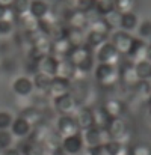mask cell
I'll return each instance as SVG.
<instances>
[{"label":"cell","mask_w":151,"mask_h":155,"mask_svg":"<svg viewBox=\"0 0 151 155\" xmlns=\"http://www.w3.org/2000/svg\"><path fill=\"white\" fill-rule=\"evenodd\" d=\"M67 60L79 71H83V72H89L94 66V51L86 47L85 44L83 45H79V47H73L70 54L67 56Z\"/></svg>","instance_id":"6da1fadb"},{"label":"cell","mask_w":151,"mask_h":155,"mask_svg":"<svg viewBox=\"0 0 151 155\" xmlns=\"http://www.w3.org/2000/svg\"><path fill=\"white\" fill-rule=\"evenodd\" d=\"M95 78L101 87L112 89L118 83V68L115 65L98 63L95 68Z\"/></svg>","instance_id":"7a4b0ae2"},{"label":"cell","mask_w":151,"mask_h":155,"mask_svg":"<svg viewBox=\"0 0 151 155\" xmlns=\"http://www.w3.org/2000/svg\"><path fill=\"white\" fill-rule=\"evenodd\" d=\"M106 131H107L110 140H116V142H119L122 145H125L129 142V139H130L129 137L130 134L127 131V125H125L122 117H112L110 122L106 127Z\"/></svg>","instance_id":"3957f363"},{"label":"cell","mask_w":151,"mask_h":155,"mask_svg":"<svg viewBox=\"0 0 151 155\" xmlns=\"http://www.w3.org/2000/svg\"><path fill=\"white\" fill-rule=\"evenodd\" d=\"M82 137H83V142L88 148L98 146V145H103V143L110 140L106 128H98V127H91V128L85 130Z\"/></svg>","instance_id":"277c9868"},{"label":"cell","mask_w":151,"mask_h":155,"mask_svg":"<svg viewBox=\"0 0 151 155\" xmlns=\"http://www.w3.org/2000/svg\"><path fill=\"white\" fill-rule=\"evenodd\" d=\"M83 149H85V142L82 133L60 139V151L63 152V155H79Z\"/></svg>","instance_id":"5b68a950"},{"label":"cell","mask_w":151,"mask_h":155,"mask_svg":"<svg viewBox=\"0 0 151 155\" xmlns=\"http://www.w3.org/2000/svg\"><path fill=\"white\" fill-rule=\"evenodd\" d=\"M56 130H57V136L60 139L80 133L79 127L74 120V116H71V114H60L56 120Z\"/></svg>","instance_id":"8992f818"},{"label":"cell","mask_w":151,"mask_h":155,"mask_svg":"<svg viewBox=\"0 0 151 155\" xmlns=\"http://www.w3.org/2000/svg\"><path fill=\"white\" fill-rule=\"evenodd\" d=\"M115 50L119 53V54H127L129 50L132 48L133 42H135V38L129 33V32H122V30H118L115 32L112 36H110V41H109Z\"/></svg>","instance_id":"52a82bcc"},{"label":"cell","mask_w":151,"mask_h":155,"mask_svg":"<svg viewBox=\"0 0 151 155\" xmlns=\"http://www.w3.org/2000/svg\"><path fill=\"white\" fill-rule=\"evenodd\" d=\"M51 54V39L49 36H43L38 41H35L33 44H30L29 47V59L30 60H39L44 56Z\"/></svg>","instance_id":"ba28073f"},{"label":"cell","mask_w":151,"mask_h":155,"mask_svg":"<svg viewBox=\"0 0 151 155\" xmlns=\"http://www.w3.org/2000/svg\"><path fill=\"white\" fill-rule=\"evenodd\" d=\"M95 59L98 63H107V65H118L119 60V53L115 50V47L107 41L103 45H100L95 51Z\"/></svg>","instance_id":"9c48e42d"},{"label":"cell","mask_w":151,"mask_h":155,"mask_svg":"<svg viewBox=\"0 0 151 155\" xmlns=\"http://www.w3.org/2000/svg\"><path fill=\"white\" fill-rule=\"evenodd\" d=\"M118 80H121V83L130 89H135V86L139 83V78L136 75V71H135V66L133 63L129 60V62H124L119 68H118Z\"/></svg>","instance_id":"30bf717a"},{"label":"cell","mask_w":151,"mask_h":155,"mask_svg":"<svg viewBox=\"0 0 151 155\" xmlns=\"http://www.w3.org/2000/svg\"><path fill=\"white\" fill-rule=\"evenodd\" d=\"M125 56L129 57V60L132 63L150 59V45H148V42L144 41V39H136L135 38V42H133L132 48L129 50V53Z\"/></svg>","instance_id":"8fae6325"},{"label":"cell","mask_w":151,"mask_h":155,"mask_svg":"<svg viewBox=\"0 0 151 155\" xmlns=\"http://www.w3.org/2000/svg\"><path fill=\"white\" fill-rule=\"evenodd\" d=\"M65 21H67V26L68 27H73V29H86L88 24H89V17L88 14L82 12V11H77V9H70L65 12Z\"/></svg>","instance_id":"7c38bea8"},{"label":"cell","mask_w":151,"mask_h":155,"mask_svg":"<svg viewBox=\"0 0 151 155\" xmlns=\"http://www.w3.org/2000/svg\"><path fill=\"white\" fill-rule=\"evenodd\" d=\"M70 89H71V80H65V78H60V77H51L47 92L50 94L53 100H56L62 95L70 94Z\"/></svg>","instance_id":"4fadbf2b"},{"label":"cell","mask_w":151,"mask_h":155,"mask_svg":"<svg viewBox=\"0 0 151 155\" xmlns=\"http://www.w3.org/2000/svg\"><path fill=\"white\" fill-rule=\"evenodd\" d=\"M54 108H56V111H59L60 114H71V113H74L79 107H77L76 98H74L71 94H67V95H62V97H59V98L54 100Z\"/></svg>","instance_id":"5bb4252c"},{"label":"cell","mask_w":151,"mask_h":155,"mask_svg":"<svg viewBox=\"0 0 151 155\" xmlns=\"http://www.w3.org/2000/svg\"><path fill=\"white\" fill-rule=\"evenodd\" d=\"M74 120L79 127V131H85L91 127H94V120H92V108L89 107H80L76 110V116Z\"/></svg>","instance_id":"9a60e30c"},{"label":"cell","mask_w":151,"mask_h":155,"mask_svg":"<svg viewBox=\"0 0 151 155\" xmlns=\"http://www.w3.org/2000/svg\"><path fill=\"white\" fill-rule=\"evenodd\" d=\"M9 130H11L9 133L12 134V137L26 139V137L30 134L32 127H30V124H29V122H27L24 117L18 116V117H14V120H12V124H11Z\"/></svg>","instance_id":"2e32d148"},{"label":"cell","mask_w":151,"mask_h":155,"mask_svg":"<svg viewBox=\"0 0 151 155\" xmlns=\"http://www.w3.org/2000/svg\"><path fill=\"white\" fill-rule=\"evenodd\" d=\"M33 83L29 77H17L12 83V91L18 97H29L33 92Z\"/></svg>","instance_id":"e0dca14e"},{"label":"cell","mask_w":151,"mask_h":155,"mask_svg":"<svg viewBox=\"0 0 151 155\" xmlns=\"http://www.w3.org/2000/svg\"><path fill=\"white\" fill-rule=\"evenodd\" d=\"M73 48V45L68 42L67 38H59L56 41H51V54L60 60V59H67V56L70 54Z\"/></svg>","instance_id":"ac0fdd59"},{"label":"cell","mask_w":151,"mask_h":155,"mask_svg":"<svg viewBox=\"0 0 151 155\" xmlns=\"http://www.w3.org/2000/svg\"><path fill=\"white\" fill-rule=\"evenodd\" d=\"M57 62H59V60H57L53 54L41 57V59L36 62V63H38V72H43V74H46V75L54 77V75H56Z\"/></svg>","instance_id":"d6986e66"},{"label":"cell","mask_w":151,"mask_h":155,"mask_svg":"<svg viewBox=\"0 0 151 155\" xmlns=\"http://www.w3.org/2000/svg\"><path fill=\"white\" fill-rule=\"evenodd\" d=\"M17 149L20 151L21 155H44L46 154L44 152V148L41 145H38V143H35V142H32L29 139H24L17 146Z\"/></svg>","instance_id":"ffe728a7"},{"label":"cell","mask_w":151,"mask_h":155,"mask_svg":"<svg viewBox=\"0 0 151 155\" xmlns=\"http://www.w3.org/2000/svg\"><path fill=\"white\" fill-rule=\"evenodd\" d=\"M17 21L20 23V26L24 29V32H33V30H39L38 29V20L27 11L24 14H20L17 17Z\"/></svg>","instance_id":"44dd1931"},{"label":"cell","mask_w":151,"mask_h":155,"mask_svg":"<svg viewBox=\"0 0 151 155\" xmlns=\"http://www.w3.org/2000/svg\"><path fill=\"white\" fill-rule=\"evenodd\" d=\"M76 68L67 60V59H60L57 62V68H56V75L54 77H60L65 80H71L74 77Z\"/></svg>","instance_id":"7402d4cb"},{"label":"cell","mask_w":151,"mask_h":155,"mask_svg":"<svg viewBox=\"0 0 151 155\" xmlns=\"http://www.w3.org/2000/svg\"><path fill=\"white\" fill-rule=\"evenodd\" d=\"M109 41V35H101V33H95V32H89L85 36V45L89 47L92 51L97 50L100 45Z\"/></svg>","instance_id":"603a6c76"},{"label":"cell","mask_w":151,"mask_h":155,"mask_svg":"<svg viewBox=\"0 0 151 155\" xmlns=\"http://www.w3.org/2000/svg\"><path fill=\"white\" fill-rule=\"evenodd\" d=\"M85 32L80 30V29H73V27H68L67 26V32H65V38L68 39V42L73 45V47H79V45H83L85 44Z\"/></svg>","instance_id":"cb8c5ba5"},{"label":"cell","mask_w":151,"mask_h":155,"mask_svg":"<svg viewBox=\"0 0 151 155\" xmlns=\"http://www.w3.org/2000/svg\"><path fill=\"white\" fill-rule=\"evenodd\" d=\"M103 108L110 117H121L124 113V104L119 100H109L107 103L103 104Z\"/></svg>","instance_id":"d4e9b609"},{"label":"cell","mask_w":151,"mask_h":155,"mask_svg":"<svg viewBox=\"0 0 151 155\" xmlns=\"http://www.w3.org/2000/svg\"><path fill=\"white\" fill-rule=\"evenodd\" d=\"M110 116L106 113V110L101 107L97 108H92V120H94V127H98V128H106L107 124L110 122Z\"/></svg>","instance_id":"484cf974"},{"label":"cell","mask_w":151,"mask_h":155,"mask_svg":"<svg viewBox=\"0 0 151 155\" xmlns=\"http://www.w3.org/2000/svg\"><path fill=\"white\" fill-rule=\"evenodd\" d=\"M135 66V71H136V75L139 80H150L151 77V62L150 59H145V60H141V62H136L133 63Z\"/></svg>","instance_id":"4316f807"},{"label":"cell","mask_w":151,"mask_h":155,"mask_svg":"<svg viewBox=\"0 0 151 155\" xmlns=\"http://www.w3.org/2000/svg\"><path fill=\"white\" fill-rule=\"evenodd\" d=\"M119 27L122 32H132L138 27V17L133 14V12H129V14H122L121 15V23H119Z\"/></svg>","instance_id":"83f0119b"},{"label":"cell","mask_w":151,"mask_h":155,"mask_svg":"<svg viewBox=\"0 0 151 155\" xmlns=\"http://www.w3.org/2000/svg\"><path fill=\"white\" fill-rule=\"evenodd\" d=\"M47 11H49L47 2H44V0H32V2H29V12L36 20H39Z\"/></svg>","instance_id":"f1b7e54d"},{"label":"cell","mask_w":151,"mask_h":155,"mask_svg":"<svg viewBox=\"0 0 151 155\" xmlns=\"http://www.w3.org/2000/svg\"><path fill=\"white\" fill-rule=\"evenodd\" d=\"M20 116L24 117V119L30 124V127H35V125L41 124V119H43L41 113H39L35 107H26V108H23V111H21Z\"/></svg>","instance_id":"f546056e"},{"label":"cell","mask_w":151,"mask_h":155,"mask_svg":"<svg viewBox=\"0 0 151 155\" xmlns=\"http://www.w3.org/2000/svg\"><path fill=\"white\" fill-rule=\"evenodd\" d=\"M135 91H136V95L139 100L142 101H150L151 97V83L150 80H139V83L135 86Z\"/></svg>","instance_id":"4dcf8cb0"},{"label":"cell","mask_w":151,"mask_h":155,"mask_svg":"<svg viewBox=\"0 0 151 155\" xmlns=\"http://www.w3.org/2000/svg\"><path fill=\"white\" fill-rule=\"evenodd\" d=\"M32 77H33V78H32L33 87L38 89V91H46V92H47L49 84H50V81H51L50 75H46V74H43V72H36V74L32 75Z\"/></svg>","instance_id":"1f68e13d"},{"label":"cell","mask_w":151,"mask_h":155,"mask_svg":"<svg viewBox=\"0 0 151 155\" xmlns=\"http://www.w3.org/2000/svg\"><path fill=\"white\" fill-rule=\"evenodd\" d=\"M94 9L98 15H106L115 9V0H94Z\"/></svg>","instance_id":"d6a6232c"},{"label":"cell","mask_w":151,"mask_h":155,"mask_svg":"<svg viewBox=\"0 0 151 155\" xmlns=\"http://www.w3.org/2000/svg\"><path fill=\"white\" fill-rule=\"evenodd\" d=\"M88 27H89V32H95V33H101V35H109V32H110L109 26L106 24V21L103 18H95V20L89 21Z\"/></svg>","instance_id":"836d02e7"},{"label":"cell","mask_w":151,"mask_h":155,"mask_svg":"<svg viewBox=\"0 0 151 155\" xmlns=\"http://www.w3.org/2000/svg\"><path fill=\"white\" fill-rule=\"evenodd\" d=\"M121 15L122 14H119L118 11H110L109 14H106V15H103L104 18V21H106V24L109 26V29L112 30V29H118L119 27V23H121Z\"/></svg>","instance_id":"e575fe53"},{"label":"cell","mask_w":151,"mask_h":155,"mask_svg":"<svg viewBox=\"0 0 151 155\" xmlns=\"http://www.w3.org/2000/svg\"><path fill=\"white\" fill-rule=\"evenodd\" d=\"M135 8V0H115V11L119 14H129L133 12Z\"/></svg>","instance_id":"d590c367"},{"label":"cell","mask_w":151,"mask_h":155,"mask_svg":"<svg viewBox=\"0 0 151 155\" xmlns=\"http://www.w3.org/2000/svg\"><path fill=\"white\" fill-rule=\"evenodd\" d=\"M12 142H14V137H12V134L9 133V130L0 131V151L11 148V146H12Z\"/></svg>","instance_id":"8d00e7d4"},{"label":"cell","mask_w":151,"mask_h":155,"mask_svg":"<svg viewBox=\"0 0 151 155\" xmlns=\"http://www.w3.org/2000/svg\"><path fill=\"white\" fill-rule=\"evenodd\" d=\"M73 2H74V9L82 11L85 14L94 9V0H73Z\"/></svg>","instance_id":"74e56055"},{"label":"cell","mask_w":151,"mask_h":155,"mask_svg":"<svg viewBox=\"0 0 151 155\" xmlns=\"http://www.w3.org/2000/svg\"><path fill=\"white\" fill-rule=\"evenodd\" d=\"M14 117L9 111H5V110H0V131L3 130H9L11 124H12Z\"/></svg>","instance_id":"f35d334b"},{"label":"cell","mask_w":151,"mask_h":155,"mask_svg":"<svg viewBox=\"0 0 151 155\" xmlns=\"http://www.w3.org/2000/svg\"><path fill=\"white\" fill-rule=\"evenodd\" d=\"M12 9L17 12V15L27 12L29 11V0H15L12 5Z\"/></svg>","instance_id":"ab89813d"},{"label":"cell","mask_w":151,"mask_h":155,"mask_svg":"<svg viewBox=\"0 0 151 155\" xmlns=\"http://www.w3.org/2000/svg\"><path fill=\"white\" fill-rule=\"evenodd\" d=\"M139 35H141V39H144V41L150 39V36H151V23L148 21V20H145V21L139 26Z\"/></svg>","instance_id":"60d3db41"},{"label":"cell","mask_w":151,"mask_h":155,"mask_svg":"<svg viewBox=\"0 0 151 155\" xmlns=\"http://www.w3.org/2000/svg\"><path fill=\"white\" fill-rule=\"evenodd\" d=\"M130 155H151L150 146L145 145V143H139V145H136V146L132 148Z\"/></svg>","instance_id":"b9f144b4"},{"label":"cell","mask_w":151,"mask_h":155,"mask_svg":"<svg viewBox=\"0 0 151 155\" xmlns=\"http://www.w3.org/2000/svg\"><path fill=\"white\" fill-rule=\"evenodd\" d=\"M89 149H91V155H110L107 148L104 146V143L98 145V146H94V148H89Z\"/></svg>","instance_id":"7bdbcfd3"},{"label":"cell","mask_w":151,"mask_h":155,"mask_svg":"<svg viewBox=\"0 0 151 155\" xmlns=\"http://www.w3.org/2000/svg\"><path fill=\"white\" fill-rule=\"evenodd\" d=\"M11 32H12V24L8 23V21L0 20V36L8 35V33H11Z\"/></svg>","instance_id":"ee69618b"},{"label":"cell","mask_w":151,"mask_h":155,"mask_svg":"<svg viewBox=\"0 0 151 155\" xmlns=\"http://www.w3.org/2000/svg\"><path fill=\"white\" fill-rule=\"evenodd\" d=\"M26 71L27 72H30L32 75H35L36 72H38V63H36V60H27V66H26Z\"/></svg>","instance_id":"f6af8a7d"},{"label":"cell","mask_w":151,"mask_h":155,"mask_svg":"<svg viewBox=\"0 0 151 155\" xmlns=\"http://www.w3.org/2000/svg\"><path fill=\"white\" fill-rule=\"evenodd\" d=\"M0 155H21V154H20V151L17 148H8V149L0 151Z\"/></svg>","instance_id":"bcb514c9"},{"label":"cell","mask_w":151,"mask_h":155,"mask_svg":"<svg viewBox=\"0 0 151 155\" xmlns=\"http://www.w3.org/2000/svg\"><path fill=\"white\" fill-rule=\"evenodd\" d=\"M14 2H15V0H0V6H3V8H11V6L14 5Z\"/></svg>","instance_id":"7dc6e473"},{"label":"cell","mask_w":151,"mask_h":155,"mask_svg":"<svg viewBox=\"0 0 151 155\" xmlns=\"http://www.w3.org/2000/svg\"><path fill=\"white\" fill-rule=\"evenodd\" d=\"M5 9H6V8H3V6H0V20L3 18V14H5Z\"/></svg>","instance_id":"c3c4849f"},{"label":"cell","mask_w":151,"mask_h":155,"mask_svg":"<svg viewBox=\"0 0 151 155\" xmlns=\"http://www.w3.org/2000/svg\"><path fill=\"white\" fill-rule=\"evenodd\" d=\"M44 2H46V0H44Z\"/></svg>","instance_id":"681fc988"}]
</instances>
